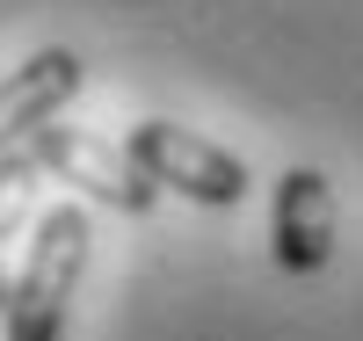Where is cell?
Returning <instances> with one entry per match:
<instances>
[{"label":"cell","instance_id":"6da1fadb","mask_svg":"<svg viewBox=\"0 0 363 341\" xmlns=\"http://www.w3.org/2000/svg\"><path fill=\"white\" fill-rule=\"evenodd\" d=\"M87 247H95V233H87L80 203H51L37 218L29 262H22L15 291H8V313H0L8 341H58L66 334V305H73L80 276H87Z\"/></svg>","mask_w":363,"mask_h":341},{"label":"cell","instance_id":"7a4b0ae2","mask_svg":"<svg viewBox=\"0 0 363 341\" xmlns=\"http://www.w3.org/2000/svg\"><path fill=\"white\" fill-rule=\"evenodd\" d=\"M22 145L37 152L44 174H58L66 189H87L95 203L124 211V218H145V211L160 203V181L145 174L124 145H109V138H95V131H73V123H37Z\"/></svg>","mask_w":363,"mask_h":341},{"label":"cell","instance_id":"3957f363","mask_svg":"<svg viewBox=\"0 0 363 341\" xmlns=\"http://www.w3.org/2000/svg\"><path fill=\"white\" fill-rule=\"evenodd\" d=\"M124 152L160 181V189L189 196V203L233 211L240 196H247V167H240L225 145H211V138H196V131H182V123H160V116L131 123V131H124Z\"/></svg>","mask_w":363,"mask_h":341},{"label":"cell","instance_id":"277c9868","mask_svg":"<svg viewBox=\"0 0 363 341\" xmlns=\"http://www.w3.org/2000/svg\"><path fill=\"white\" fill-rule=\"evenodd\" d=\"M269 255L291 276H320L335 262V181L320 167H291L269 196Z\"/></svg>","mask_w":363,"mask_h":341},{"label":"cell","instance_id":"5b68a950","mask_svg":"<svg viewBox=\"0 0 363 341\" xmlns=\"http://www.w3.org/2000/svg\"><path fill=\"white\" fill-rule=\"evenodd\" d=\"M80 87H87V66L66 44H44V51H29L15 73H0V152L22 145L37 123H51Z\"/></svg>","mask_w":363,"mask_h":341},{"label":"cell","instance_id":"8992f818","mask_svg":"<svg viewBox=\"0 0 363 341\" xmlns=\"http://www.w3.org/2000/svg\"><path fill=\"white\" fill-rule=\"evenodd\" d=\"M37 152H29V145H8V152H0V240H8V233H22L29 225V196H37Z\"/></svg>","mask_w":363,"mask_h":341},{"label":"cell","instance_id":"52a82bcc","mask_svg":"<svg viewBox=\"0 0 363 341\" xmlns=\"http://www.w3.org/2000/svg\"><path fill=\"white\" fill-rule=\"evenodd\" d=\"M8 291H15V276H8V269H0V313H8Z\"/></svg>","mask_w":363,"mask_h":341}]
</instances>
